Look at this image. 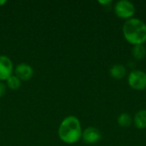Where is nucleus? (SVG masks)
Listing matches in <instances>:
<instances>
[{
  "label": "nucleus",
  "instance_id": "1",
  "mask_svg": "<svg viewBox=\"0 0 146 146\" xmlns=\"http://www.w3.org/2000/svg\"><path fill=\"white\" fill-rule=\"evenodd\" d=\"M122 34L125 40L133 46L145 44L146 43V23L137 17L125 21L122 26Z\"/></svg>",
  "mask_w": 146,
  "mask_h": 146
},
{
  "label": "nucleus",
  "instance_id": "2",
  "mask_svg": "<svg viewBox=\"0 0 146 146\" xmlns=\"http://www.w3.org/2000/svg\"><path fill=\"white\" fill-rule=\"evenodd\" d=\"M82 127L74 115H68L62 120L58 127V137L65 144L73 145L81 139Z\"/></svg>",
  "mask_w": 146,
  "mask_h": 146
},
{
  "label": "nucleus",
  "instance_id": "3",
  "mask_svg": "<svg viewBox=\"0 0 146 146\" xmlns=\"http://www.w3.org/2000/svg\"><path fill=\"white\" fill-rule=\"evenodd\" d=\"M114 11L118 18L127 21L134 17L136 9L132 2L128 0H120L115 3Z\"/></svg>",
  "mask_w": 146,
  "mask_h": 146
},
{
  "label": "nucleus",
  "instance_id": "4",
  "mask_svg": "<svg viewBox=\"0 0 146 146\" xmlns=\"http://www.w3.org/2000/svg\"><path fill=\"white\" fill-rule=\"evenodd\" d=\"M127 84L134 91H145L146 89V73L143 70L133 69L127 74Z\"/></svg>",
  "mask_w": 146,
  "mask_h": 146
},
{
  "label": "nucleus",
  "instance_id": "5",
  "mask_svg": "<svg viewBox=\"0 0 146 146\" xmlns=\"http://www.w3.org/2000/svg\"><path fill=\"white\" fill-rule=\"evenodd\" d=\"M102 133L100 130L95 127H89L83 130L81 139L87 145H95L100 141Z\"/></svg>",
  "mask_w": 146,
  "mask_h": 146
},
{
  "label": "nucleus",
  "instance_id": "6",
  "mask_svg": "<svg viewBox=\"0 0 146 146\" xmlns=\"http://www.w3.org/2000/svg\"><path fill=\"white\" fill-rule=\"evenodd\" d=\"M12 61L6 56H0V80H7L13 74Z\"/></svg>",
  "mask_w": 146,
  "mask_h": 146
},
{
  "label": "nucleus",
  "instance_id": "7",
  "mask_svg": "<svg viewBox=\"0 0 146 146\" xmlns=\"http://www.w3.org/2000/svg\"><path fill=\"white\" fill-rule=\"evenodd\" d=\"M15 75L21 81H27L33 76V69L27 63H20L15 68Z\"/></svg>",
  "mask_w": 146,
  "mask_h": 146
},
{
  "label": "nucleus",
  "instance_id": "8",
  "mask_svg": "<svg viewBox=\"0 0 146 146\" xmlns=\"http://www.w3.org/2000/svg\"><path fill=\"white\" fill-rule=\"evenodd\" d=\"M110 75L115 80H122L127 75V69L123 64H114L110 68Z\"/></svg>",
  "mask_w": 146,
  "mask_h": 146
},
{
  "label": "nucleus",
  "instance_id": "9",
  "mask_svg": "<svg viewBox=\"0 0 146 146\" xmlns=\"http://www.w3.org/2000/svg\"><path fill=\"white\" fill-rule=\"evenodd\" d=\"M133 123L134 124L135 127L139 130H144L146 128V110L141 109L138 110L133 118Z\"/></svg>",
  "mask_w": 146,
  "mask_h": 146
},
{
  "label": "nucleus",
  "instance_id": "10",
  "mask_svg": "<svg viewBox=\"0 0 146 146\" xmlns=\"http://www.w3.org/2000/svg\"><path fill=\"white\" fill-rule=\"evenodd\" d=\"M132 56L135 60H138V61H140L145 58L146 48L145 44H139V45L133 46Z\"/></svg>",
  "mask_w": 146,
  "mask_h": 146
},
{
  "label": "nucleus",
  "instance_id": "11",
  "mask_svg": "<svg viewBox=\"0 0 146 146\" xmlns=\"http://www.w3.org/2000/svg\"><path fill=\"white\" fill-rule=\"evenodd\" d=\"M117 123L121 127H128L133 124V117L128 113H121L117 117Z\"/></svg>",
  "mask_w": 146,
  "mask_h": 146
},
{
  "label": "nucleus",
  "instance_id": "12",
  "mask_svg": "<svg viewBox=\"0 0 146 146\" xmlns=\"http://www.w3.org/2000/svg\"><path fill=\"white\" fill-rule=\"evenodd\" d=\"M6 81H7V86L10 90H18L21 86V80L13 74Z\"/></svg>",
  "mask_w": 146,
  "mask_h": 146
},
{
  "label": "nucleus",
  "instance_id": "13",
  "mask_svg": "<svg viewBox=\"0 0 146 146\" xmlns=\"http://www.w3.org/2000/svg\"><path fill=\"white\" fill-rule=\"evenodd\" d=\"M6 92V85L3 82H0V98L3 97V95Z\"/></svg>",
  "mask_w": 146,
  "mask_h": 146
},
{
  "label": "nucleus",
  "instance_id": "14",
  "mask_svg": "<svg viewBox=\"0 0 146 146\" xmlns=\"http://www.w3.org/2000/svg\"><path fill=\"white\" fill-rule=\"evenodd\" d=\"M98 3H99V4H101V5H103V6H106V7H108V6H110V5L112 3V1H110V0H106V1H98Z\"/></svg>",
  "mask_w": 146,
  "mask_h": 146
},
{
  "label": "nucleus",
  "instance_id": "15",
  "mask_svg": "<svg viewBox=\"0 0 146 146\" xmlns=\"http://www.w3.org/2000/svg\"><path fill=\"white\" fill-rule=\"evenodd\" d=\"M6 3H7V1H6V0H0V7H1V6H3V5H4Z\"/></svg>",
  "mask_w": 146,
  "mask_h": 146
}]
</instances>
